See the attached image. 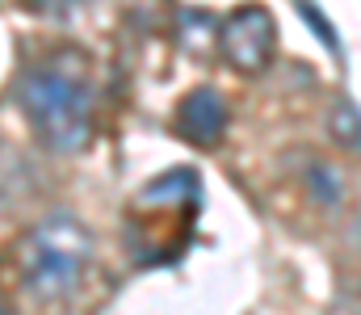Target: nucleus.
<instances>
[{
	"instance_id": "f257e3e1",
	"label": "nucleus",
	"mask_w": 361,
	"mask_h": 315,
	"mask_svg": "<svg viewBox=\"0 0 361 315\" xmlns=\"http://www.w3.org/2000/svg\"><path fill=\"white\" fill-rule=\"evenodd\" d=\"M17 101L25 122L34 126V135L51 147V152H80L92 139V76L89 59L72 47L51 51L47 59L30 63L21 85H17Z\"/></svg>"
},
{
	"instance_id": "f03ea898",
	"label": "nucleus",
	"mask_w": 361,
	"mask_h": 315,
	"mask_svg": "<svg viewBox=\"0 0 361 315\" xmlns=\"http://www.w3.org/2000/svg\"><path fill=\"white\" fill-rule=\"evenodd\" d=\"M202 206L197 168H169L147 181L126 210V240L139 265H169L189 244L193 218Z\"/></svg>"
},
{
	"instance_id": "7ed1b4c3",
	"label": "nucleus",
	"mask_w": 361,
	"mask_h": 315,
	"mask_svg": "<svg viewBox=\"0 0 361 315\" xmlns=\"http://www.w3.org/2000/svg\"><path fill=\"white\" fill-rule=\"evenodd\" d=\"M92 252H97L92 231L76 214L59 210V214L38 218L25 231V240L17 244V269H21V282L34 299L59 303L85 282Z\"/></svg>"
},
{
	"instance_id": "20e7f679",
	"label": "nucleus",
	"mask_w": 361,
	"mask_h": 315,
	"mask_svg": "<svg viewBox=\"0 0 361 315\" xmlns=\"http://www.w3.org/2000/svg\"><path fill=\"white\" fill-rule=\"evenodd\" d=\"M219 51H223L231 72L261 76L273 63V51H277V21H273V13L261 8V4H244L235 13H227V21L219 25Z\"/></svg>"
},
{
	"instance_id": "39448f33",
	"label": "nucleus",
	"mask_w": 361,
	"mask_h": 315,
	"mask_svg": "<svg viewBox=\"0 0 361 315\" xmlns=\"http://www.w3.org/2000/svg\"><path fill=\"white\" fill-rule=\"evenodd\" d=\"M177 130L197 147H214L227 130V97L210 85L185 93L177 105Z\"/></svg>"
},
{
	"instance_id": "423d86ee",
	"label": "nucleus",
	"mask_w": 361,
	"mask_h": 315,
	"mask_svg": "<svg viewBox=\"0 0 361 315\" xmlns=\"http://www.w3.org/2000/svg\"><path fill=\"white\" fill-rule=\"evenodd\" d=\"M332 135H336V143L361 152V113H357V105L336 101V109H332Z\"/></svg>"
},
{
	"instance_id": "0eeeda50",
	"label": "nucleus",
	"mask_w": 361,
	"mask_h": 315,
	"mask_svg": "<svg viewBox=\"0 0 361 315\" xmlns=\"http://www.w3.org/2000/svg\"><path fill=\"white\" fill-rule=\"evenodd\" d=\"M298 13H302V17H307L311 25H315V34H319V42H328V51H332L336 59H345V47H341V38H336V30H332V21H328V17H319V13H315L311 4H298Z\"/></svg>"
},
{
	"instance_id": "6e6552de",
	"label": "nucleus",
	"mask_w": 361,
	"mask_h": 315,
	"mask_svg": "<svg viewBox=\"0 0 361 315\" xmlns=\"http://www.w3.org/2000/svg\"><path fill=\"white\" fill-rule=\"evenodd\" d=\"M0 315H13V311H8V307H4V303H0Z\"/></svg>"
}]
</instances>
